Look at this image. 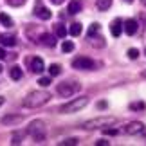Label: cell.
<instances>
[{"label":"cell","mask_w":146,"mask_h":146,"mask_svg":"<svg viewBox=\"0 0 146 146\" xmlns=\"http://www.w3.org/2000/svg\"><path fill=\"white\" fill-rule=\"evenodd\" d=\"M0 45H2V47H15V45H16V38H15V35L2 33V35H0Z\"/></svg>","instance_id":"10"},{"label":"cell","mask_w":146,"mask_h":146,"mask_svg":"<svg viewBox=\"0 0 146 146\" xmlns=\"http://www.w3.org/2000/svg\"><path fill=\"white\" fill-rule=\"evenodd\" d=\"M81 90V85L78 81H61L56 87V94L61 98H72L76 92Z\"/></svg>","instance_id":"3"},{"label":"cell","mask_w":146,"mask_h":146,"mask_svg":"<svg viewBox=\"0 0 146 146\" xmlns=\"http://www.w3.org/2000/svg\"><path fill=\"white\" fill-rule=\"evenodd\" d=\"M72 67L78 70H94L96 69V61L92 58H87V56H78V58L72 60Z\"/></svg>","instance_id":"6"},{"label":"cell","mask_w":146,"mask_h":146,"mask_svg":"<svg viewBox=\"0 0 146 146\" xmlns=\"http://www.w3.org/2000/svg\"><path fill=\"white\" fill-rule=\"evenodd\" d=\"M81 9H83V2H81V0H70V2H69V9H67V11H69L70 15H78Z\"/></svg>","instance_id":"13"},{"label":"cell","mask_w":146,"mask_h":146,"mask_svg":"<svg viewBox=\"0 0 146 146\" xmlns=\"http://www.w3.org/2000/svg\"><path fill=\"white\" fill-rule=\"evenodd\" d=\"M105 133L106 135H117L119 130H115V128H105Z\"/></svg>","instance_id":"31"},{"label":"cell","mask_w":146,"mask_h":146,"mask_svg":"<svg viewBox=\"0 0 146 146\" xmlns=\"http://www.w3.org/2000/svg\"><path fill=\"white\" fill-rule=\"evenodd\" d=\"M50 2H52V4H56V5H60V4H63L65 0H50Z\"/></svg>","instance_id":"34"},{"label":"cell","mask_w":146,"mask_h":146,"mask_svg":"<svg viewBox=\"0 0 146 146\" xmlns=\"http://www.w3.org/2000/svg\"><path fill=\"white\" fill-rule=\"evenodd\" d=\"M144 54H146V49H144Z\"/></svg>","instance_id":"40"},{"label":"cell","mask_w":146,"mask_h":146,"mask_svg":"<svg viewBox=\"0 0 146 146\" xmlns=\"http://www.w3.org/2000/svg\"><path fill=\"white\" fill-rule=\"evenodd\" d=\"M88 38H90V43L94 47H105V38L103 36H96V35H94V36H88Z\"/></svg>","instance_id":"21"},{"label":"cell","mask_w":146,"mask_h":146,"mask_svg":"<svg viewBox=\"0 0 146 146\" xmlns=\"http://www.w3.org/2000/svg\"><path fill=\"white\" fill-rule=\"evenodd\" d=\"M11 143H13V144H20V143H22V133H18V132L13 133V137H11Z\"/></svg>","instance_id":"28"},{"label":"cell","mask_w":146,"mask_h":146,"mask_svg":"<svg viewBox=\"0 0 146 146\" xmlns=\"http://www.w3.org/2000/svg\"><path fill=\"white\" fill-rule=\"evenodd\" d=\"M99 31H101V25L99 24H92L88 27V31H87V36H94V35H98Z\"/></svg>","instance_id":"24"},{"label":"cell","mask_w":146,"mask_h":146,"mask_svg":"<svg viewBox=\"0 0 146 146\" xmlns=\"http://www.w3.org/2000/svg\"><path fill=\"white\" fill-rule=\"evenodd\" d=\"M141 2H143V4H144V5H146V0H141Z\"/></svg>","instance_id":"38"},{"label":"cell","mask_w":146,"mask_h":146,"mask_svg":"<svg viewBox=\"0 0 146 146\" xmlns=\"http://www.w3.org/2000/svg\"><path fill=\"white\" fill-rule=\"evenodd\" d=\"M88 99L87 96H81V98H74L72 101H69V103H65V105H61L58 112L60 114H72V112H80L81 108H85V106L88 105Z\"/></svg>","instance_id":"2"},{"label":"cell","mask_w":146,"mask_h":146,"mask_svg":"<svg viewBox=\"0 0 146 146\" xmlns=\"http://www.w3.org/2000/svg\"><path fill=\"white\" fill-rule=\"evenodd\" d=\"M144 108H146L144 101H133V103H130V110H133V112H143Z\"/></svg>","instance_id":"22"},{"label":"cell","mask_w":146,"mask_h":146,"mask_svg":"<svg viewBox=\"0 0 146 146\" xmlns=\"http://www.w3.org/2000/svg\"><path fill=\"white\" fill-rule=\"evenodd\" d=\"M125 133H128V135H141V133L144 132V125L141 121H130L125 125Z\"/></svg>","instance_id":"7"},{"label":"cell","mask_w":146,"mask_h":146,"mask_svg":"<svg viewBox=\"0 0 146 146\" xmlns=\"http://www.w3.org/2000/svg\"><path fill=\"white\" fill-rule=\"evenodd\" d=\"M2 70H4V67H2V65H0V74H2Z\"/></svg>","instance_id":"37"},{"label":"cell","mask_w":146,"mask_h":146,"mask_svg":"<svg viewBox=\"0 0 146 146\" xmlns=\"http://www.w3.org/2000/svg\"><path fill=\"white\" fill-rule=\"evenodd\" d=\"M35 15H36L40 20H50V16H52V13H50L47 7H36Z\"/></svg>","instance_id":"14"},{"label":"cell","mask_w":146,"mask_h":146,"mask_svg":"<svg viewBox=\"0 0 146 146\" xmlns=\"http://www.w3.org/2000/svg\"><path fill=\"white\" fill-rule=\"evenodd\" d=\"M96 144H98V146H101V144H103V146H108L110 143H108V141H106V139H99V141H98Z\"/></svg>","instance_id":"32"},{"label":"cell","mask_w":146,"mask_h":146,"mask_svg":"<svg viewBox=\"0 0 146 146\" xmlns=\"http://www.w3.org/2000/svg\"><path fill=\"white\" fill-rule=\"evenodd\" d=\"M27 65H29V69L35 72V74H42L43 70H45V63H43L42 58H38V56H35V58H27Z\"/></svg>","instance_id":"8"},{"label":"cell","mask_w":146,"mask_h":146,"mask_svg":"<svg viewBox=\"0 0 146 146\" xmlns=\"http://www.w3.org/2000/svg\"><path fill=\"white\" fill-rule=\"evenodd\" d=\"M123 29H125V33H126L128 36H133V35L137 33V29H139L137 20H135V18H130V20L123 22Z\"/></svg>","instance_id":"9"},{"label":"cell","mask_w":146,"mask_h":146,"mask_svg":"<svg viewBox=\"0 0 146 146\" xmlns=\"http://www.w3.org/2000/svg\"><path fill=\"white\" fill-rule=\"evenodd\" d=\"M4 101H5V99H4L2 96H0V106H2V105H4Z\"/></svg>","instance_id":"35"},{"label":"cell","mask_w":146,"mask_h":146,"mask_svg":"<svg viewBox=\"0 0 146 146\" xmlns=\"http://www.w3.org/2000/svg\"><path fill=\"white\" fill-rule=\"evenodd\" d=\"M40 42L45 47H54L56 45V36L54 35H49V33H43V35L40 36Z\"/></svg>","instance_id":"12"},{"label":"cell","mask_w":146,"mask_h":146,"mask_svg":"<svg viewBox=\"0 0 146 146\" xmlns=\"http://www.w3.org/2000/svg\"><path fill=\"white\" fill-rule=\"evenodd\" d=\"M110 125H115V117L103 115V117H96V119L85 121L81 128H85V130H96V128H105V126H110Z\"/></svg>","instance_id":"5"},{"label":"cell","mask_w":146,"mask_h":146,"mask_svg":"<svg viewBox=\"0 0 146 146\" xmlns=\"http://www.w3.org/2000/svg\"><path fill=\"white\" fill-rule=\"evenodd\" d=\"M141 76H143V78H146V69H144V70L141 72Z\"/></svg>","instance_id":"36"},{"label":"cell","mask_w":146,"mask_h":146,"mask_svg":"<svg viewBox=\"0 0 146 146\" xmlns=\"http://www.w3.org/2000/svg\"><path fill=\"white\" fill-rule=\"evenodd\" d=\"M61 50H63V52H72V50H74V42L65 40L63 43H61Z\"/></svg>","instance_id":"23"},{"label":"cell","mask_w":146,"mask_h":146,"mask_svg":"<svg viewBox=\"0 0 146 146\" xmlns=\"http://www.w3.org/2000/svg\"><path fill=\"white\" fill-rule=\"evenodd\" d=\"M72 144H78V139L76 137H69V139H65V141L60 143V146H72Z\"/></svg>","instance_id":"26"},{"label":"cell","mask_w":146,"mask_h":146,"mask_svg":"<svg viewBox=\"0 0 146 146\" xmlns=\"http://www.w3.org/2000/svg\"><path fill=\"white\" fill-rule=\"evenodd\" d=\"M54 35L58 36V38H65V36H67L65 25H63V24H56V25H54Z\"/></svg>","instance_id":"19"},{"label":"cell","mask_w":146,"mask_h":146,"mask_svg":"<svg viewBox=\"0 0 146 146\" xmlns=\"http://www.w3.org/2000/svg\"><path fill=\"white\" fill-rule=\"evenodd\" d=\"M49 99H50L49 92H45V90H33V92H29L24 98L22 105H24V108H40V106H43L45 103H49Z\"/></svg>","instance_id":"1"},{"label":"cell","mask_w":146,"mask_h":146,"mask_svg":"<svg viewBox=\"0 0 146 146\" xmlns=\"http://www.w3.org/2000/svg\"><path fill=\"white\" fill-rule=\"evenodd\" d=\"M27 133H29L36 143H43V141H45V123L40 121V119L31 121L29 128H27Z\"/></svg>","instance_id":"4"},{"label":"cell","mask_w":146,"mask_h":146,"mask_svg":"<svg viewBox=\"0 0 146 146\" xmlns=\"http://www.w3.org/2000/svg\"><path fill=\"white\" fill-rule=\"evenodd\" d=\"M81 31H83V27H81L80 22H74V24L69 27V35H70V36H80Z\"/></svg>","instance_id":"16"},{"label":"cell","mask_w":146,"mask_h":146,"mask_svg":"<svg viewBox=\"0 0 146 146\" xmlns=\"http://www.w3.org/2000/svg\"><path fill=\"white\" fill-rule=\"evenodd\" d=\"M9 5H13V7H20V5L25 4V0H7Z\"/></svg>","instance_id":"29"},{"label":"cell","mask_w":146,"mask_h":146,"mask_svg":"<svg viewBox=\"0 0 146 146\" xmlns=\"http://www.w3.org/2000/svg\"><path fill=\"white\" fill-rule=\"evenodd\" d=\"M49 74L50 76H58V74H61V67L58 65V63H52L49 67Z\"/></svg>","instance_id":"25"},{"label":"cell","mask_w":146,"mask_h":146,"mask_svg":"<svg viewBox=\"0 0 146 146\" xmlns=\"http://www.w3.org/2000/svg\"><path fill=\"white\" fill-rule=\"evenodd\" d=\"M0 24H2L4 27H13V20H11V16L9 15H5V13H0Z\"/></svg>","instance_id":"20"},{"label":"cell","mask_w":146,"mask_h":146,"mask_svg":"<svg viewBox=\"0 0 146 146\" xmlns=\"http://www.w3.org/2000/svg\"><path fill=\"white\" fill-rule=\"evenodd\" d=\"M5 58H7V52H5L2 47H0V60H5Z\"/></svg>","instance_id":"33"},{"label":"cell","mask_w":146,"mask_h":146,"mask_svg":"<svg viewBox=\"0 0 146 146\" xmlns=\"http://www.w3.org/2000/svg\"><path fill=\"white\" fill-rule=\"evenodd\" d=\"M110 33H112V36H121V33H123V20L121 18H115V20H112V24H110Z\"/></svg>","instance_id":"11"},{"label":"cell","mask_w":146,"mask_h":146,"mask_svg":"<svg viewBox=\"0 0 146 146\" xmlns=\"http://www.w3.org/2000/svg\"><path fill=\"white\" fill-rule=\"evenodd\" d=\"M96 7L99 11H108L112 7V0H96Z\"/></svg>","instance_id":"18"},{"label":"cell","mask_w":146,"mask_h":146,"mask_svg":"<svg viewBox=\"0 0 146 146\" xmlns=\"http://www.w3.org/2000/svg\"><path fill=\"white\" fill-rule=\"evenodd\" d=\"M128 58H130V60H137L139 58V50L137 49H128Z\"/></svg>","instance_id":"27"},{"label":"cell","mask_w":146,"mask_h":146,"mask_svg":"<svg viewBox=\"0 0 146 146\" xmlns=\"http://www.w3.org/2000/svg\"><path fill=\"white\" fill-rule=\"evenodd\" d=\"M22 115H5L2 117V125H15V123H20Z\"/></svg>","instance_id":"17"},{"label":"cell","mask_w":146,"mask_h":146,"mask_svg":"<svg viewBox=\"0 0 146 146\" xmlns=\"http://www.w3.org/2000/svg\"><path fill=\"white\" fill-rule=\"evenodd\" d=\"M38 85L40 87H49L50 85V78H40V80H38Z\"/></svg>","instance_id":"30"},{"label":"cell","mask_w":146,"mask_h":146,"mask_svg":"<svg viewBox=\"0 0 146 146\" xmlns=\"http://www.w3.org/2000/svg\"><path fill=\"white\" fill-rule=\"evenodd\" d=\"M9 76H11V80L18 81V80H22V76H24V72H22V69H20L18 65H15V67H11V72H9Z\"/></svg>","instance_id":"15"},{"label":"cell","mask_w":146,"mask_h":146,"mask_svg":"<svg viewBox=\"0 0 146 146\" xmlns=\"http://www.w3.org/2000/svg\"><path fill=\"white\" fill-rule=\"evenodd\" d=\"M125 2H133V0H125Z\"/></svg>","instance_id":"39"}]
</instances>
